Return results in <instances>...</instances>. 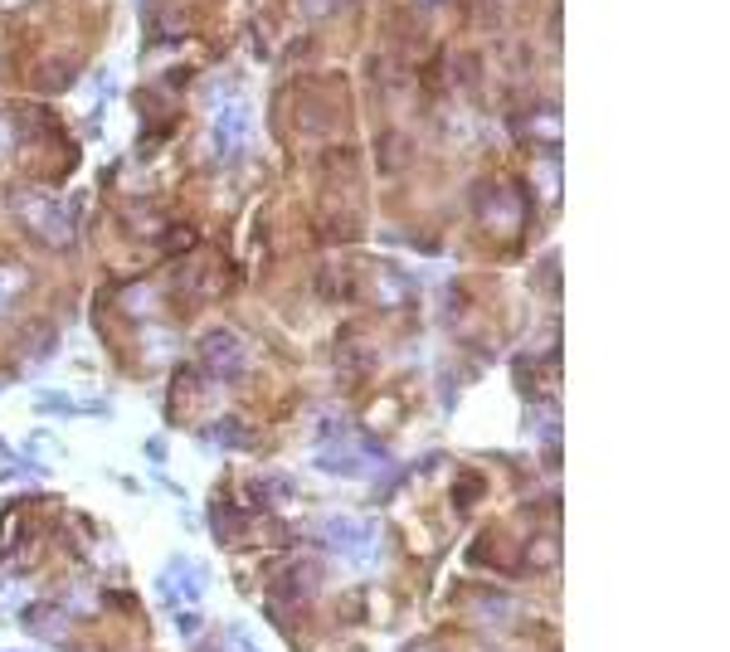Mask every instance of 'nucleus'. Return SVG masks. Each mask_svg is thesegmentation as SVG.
I'll list each match as a JSON object with an SVG mask.
<instances>
[{
	"mask_svg": "<svg viewBox=\"0 0 730 652\" xmlns=\"http://www.w3.org/2000/svg\"><path fill=\"white\" fill-rule=\"evenodd\" d=\"M156 594L166 599V609H176V604H181V594H176V580H171V575H161V580H156Z\"/></svg>",
	"mask_w": 730,
	"mask_h": 652,
	"instance_id": "11",
	"label": "nucleus"
},
{
	"mask_svg": "<svg viewBox=\"0 0 730 652\" xmlns=\"http://www.w3.org/2000/svg\"><path fill=\"white\" fill-rule=\"evenodd\" d=\"M166 244H171V254H181V249H190V244H195V234H190V229H171V234L161 239V249H166Z\"/></svg>",
	"mask_w": 730,
	"mask_h": 652,
	"instance_id": "9",
	"label": "nucleus"
},
{
	"mask_svg": "<svg viewBox=\"0 0 730 652\" xmlns=\"http://www.w3.org/2000/svg\"><path fill=\"white\" fill-rule=\"evenodd\" d=\"M20 219L35 229V239L54 244V249H64V244H73V219H78V205H73V210H59L54 200L20 195Z\"/></svg>",
	"mask_w": 730,
	"mask_h": 652,
	"instance_id": "2",
	"label": "nucleus"
},
{
	"mask_svg": "<svg viewBox=\"0 0 730 652\" xmlns=\"http://www.w3.org/2000/svg\"><path fill=\"white\" fill-rule=\"evenodd\" d=\"M30 288V268H20V263H0V307L10 302V297H25Z\"/></svg>",
	"mask_w": 730,
	"mask_h": 652,
	"instance_id": "7",
	"label": "nucleus"
},
{
	"mask_svg": "<svg viewBox=\"0 0 730 652\" xmlns=\"http://www.w3.org/2000/svg\"><path fill=\"white\" fill-rule=\"evenodd\" d=\"M229 648H234V652H263V648L254 643V638L244 633V628H229Z\"/></svg>",
	"mask_w": 730,
	"mask_h": 652,
	"instance_id": "10",
	"label": "nucleus"
},
{
	"mask_svg": "<svg viewBox=\"0 0 730 652\" xmlns=\"http://www.w3.org/2000/svg\"><path fill=\"white\" fill-rule=\"evenodd\" d=\"M419 5H443V0H419Z\"/></svg>",
	"mask_w": 730,
	"mask_h": 652,
	"instance_id": "13",
	"label": "nucleus"
},
{
	"mask_svg": "<svg viewBox=\"0 0 730 652\" xmlns=\"http://www.w3.org/2000/svg\"><path fill=\"white\" fill-rule=\"evenodd\" d=\"M171 575L185 584V599H190V604H200V594H205V580H210V575H205V570H195L185 555H176V560H171Z\"/></svg>",
	"mask_w": 730,
	"mask_h": 652,
	"instance_id": "6",
	"label": "nucleus"
},
{
	"mask_svg": "<svg viewBox=\"0 0 730 652\" xmlns=\"http://www.w3.org/2000/svg\"><path fill=\"white\" fill-rule=\"evenodd\" d=\"M200 361L205 370L215 375V380H239L244 375V341L234 336V331H210L205 341H200Z\"/></svg>",
	"mask_w": 730,
	"mask_h": 652,
	"instance_id": "3",
	"label": "nucleus"
},
{
	"mask_svg": "<svg viewBox=\"0 0 730 652\" xmlns=\"http://www.w3.org/2000/svg\"><path fill=\"white\" fill-rule=\"evenodd\" d=\"M409 652H424V648H409Z\"/></svg>",
	"mask_w": 730,
	"mask_h": 652,
	"instance_id": "14",
	"label": "nucleus"
},
{
	"mask_svg": "<svg viewBox=\"0 0 730 652\" xmlns=\"http://www.w3.org/2000/svg\"><path fill=\"white\" fill-rule=\"evenodd\" d=\"M205 438H210V443H219V448H249V429H244V424H239V419H219V424H210V429H205Z\"/></svg>",
	"mask_w": 730,
	"mask_h": 652,
	"instance_id": "5",
	"label": "nucleus"
},
{
	"mask_svg": "<svg viewBox=\"0 0 730 652\" xmlns=\"http://www.w3.org/2000/svg\"><path fill=\"white\" fill-rule=\"evenodd\" d=\"M244 132H249V112L244 108H224L215 122V146L219 156H234L239 146H244Z\"/></svg>",
	"mask_w": 730,
	"mask_h": 652,
	"instance_id": "4",
	"label": "nucleus"
},
{
	"mask_svg": "<svg viewBox=\"0 0 730 652\" xmlns=\"http://www.w3.org/2000/svg\"><path fill=\"white\" fill-rule=\"evenodd\" d=\"M375 541H380V526L375 521H356V516H327L322 521V545H327L331 555H346V560H356L370 565V555H375Z\"/></svg>",
	"mask_w": 730,
	"mask_h": 652,
	"instance_id": "1",
	"label": "nucleus"
},
{
	"mask_svg": "<svg viewBox=\"0 0 730 652\" xmlns=\"http://www.w3.org/2000/svg\"><path fill=\"white\" fill-rule=\"evenodd\" d=\"M302 5H307V10H312V15H317V10H322V15H331V10H336V5H341V0H302Z\"/></svg>",
	"mask_w": 730,
	"mask_h": 652,
	"instance_id": "12",
	"label": "nucleus"
},
{
	"mask_svg": "<svg viewBox=\"0 0 730 652\" xmlns=\"http://www.w3.org/2000/svg\"><path fill=\"white\" fill-rule=\"evenodd\" d=\"M39 414H78L73 409V399L69 395H59V390H49V395H39V404H35Z\"/></svg>",
	"mask_w": 730,
	"mask_h": 652,
	"instance_id": "8",
	"label": "nucleus"
}]
</instances>
